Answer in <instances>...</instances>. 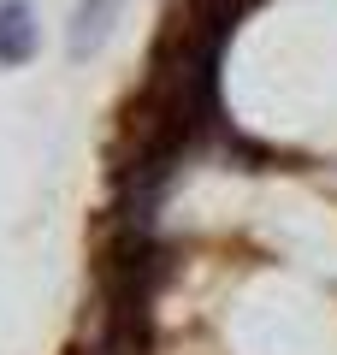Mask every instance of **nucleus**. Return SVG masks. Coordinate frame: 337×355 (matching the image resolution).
Masks as SVG:
<instances>
[{
	"mask_svg": "<svg viewBox=\"0 0 337 355\" xmlns=\"http://www.w3.org/2000/svg\"><path fill=\"white\" fill-rule=\"evenodd\" d=\"M119 12H125V0H77L71 6V30H65V53H71V60L101 53L107 36H112V24H119Z\"/></svg>",
	"mask_w": 337,
	"mask_h": 355,
	"instance_id": "nucleus-1",
	"label": "nucleus"
},
{
	"mask_svg": "<svg viewBox=\"0 0 337 355\" xmlns=\"http://www.w3.org/2000/svg\"><path fill=\"white\" fill-rule=\"evenodd\" d=\"M36 60V12L30 0H0V65Z\"/></svg>",
	"mask_w": 337,
	"mask_h": 355,
	"instance_id": "nucleus-2",
	"label": "nucleus"
}]
</instances>
